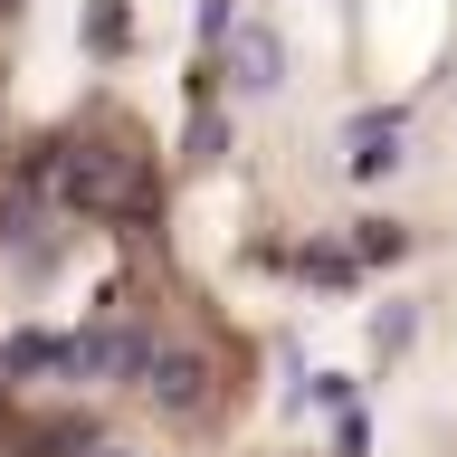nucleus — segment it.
I'll return each instance as SVG.
<instances>
[{"mask_svg":"<svg viewBox=\"0 0 457 457\" xmlns=\"http://www.w3.org/2000/svg\"><path fill=\"white\" fill-rule=\"evenodd\" d=\"M228 77L248 86V96H257V86H277V38H267V29H238V48H228Z\"/></svg>","mask_w":457,"mask_h":457,"instance_id":"f257e3e1","label":"nucleus"},{"mask_svg":"<svg viewBox=\"0 0 457 457\" xmlns=\"http://www.w3.org/2000/svg\"><path fill=\"white\" fill-rule=\"evenodd\" d=\"M96 457H124V448H96Z\"/></svg>","mask_w":457,"mask_h":457,"instance_id":"f03ea898","label":"nucleus"}]
</instances>
